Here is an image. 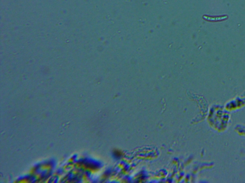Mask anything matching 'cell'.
Listing matches in <instances>:
<instances>
[{"label": "cell", "mask_w": 245, "mask_h": 183, "mask_svg": "<svg viewBox=\"0 0 245 183\" xmlns=\"http://www.w3.org/2000/svg\"><path fill=\"white\" fill-rule=\"evenodd\" d=\"M75 160V159L74 158H70L68 160V163H74Z\"/></svg>", "instance_id": "cell-2"}, {"label": "cell", "mask_w": 245, "mask_h": 183, "mask_svg": "<svg viewBox=\"0 0 245 183\" xmlns=\"http://www.w3.org/2000/svg\"><path fill=\"white\" fill-rule=\"evenodd\" d=\"M227 16H220V17H209L207 16H203V18L207 21H222L227 19Z\"/></svg>", "instance_id": "cell-1"}]
</instances>
